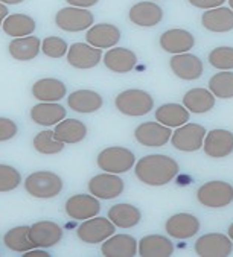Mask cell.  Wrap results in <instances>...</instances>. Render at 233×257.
<instances>
[{"mask_svg":"<svg viewBox=\"0 0 233 257\" xmlns=\"http://www.w3.org/2000/svg\"><path fill=\"white\" fill-rule=\"evenodd\" d=\"M17 134V123L11 119L0 117V142H7L16 137Z\"/></svg>","mask_w":233,"mask_h":257,"instance_id":"ab89813d","label":"cell"},{"mask_svg":"<svg viewBox=\"0 0 233 257\" xmlns=\"http://www.w3.org/2000/svg\"><path fill=\"white\" fill-rule=\"evenodd\" d=\"M209 90L219 99H231L233 97V72L231 70H219L209 79Z\"/></svg>","mask_w":233,"mask_h":257,"instance_id":"e575fe53","label":"cell"},{"mask_svg":"<svg viewBox=\"0 0 233 257\" xmlns=\"http://www.w3.org/2000/svg\"><path fill=\"white\" fill-rule=\"evenodd\" d=\"M160 47L168 54L178 55V54H186L195 46V38L189 31L184 29H169L160 35Z\"/></svg>","mask_w":233,"mask_h":257,"instance_id":"e0dca14e","label":"cell"},{"mask_svg":"<svg viewBox=\"0 0 233 257\" xmlns=\"http://www.w3.org/2000/svg\"><path fill=\"white\" fill-rule=\"evenodd\" d=\"M156 120L169 128H178L189 122V110L180 104H163L156 110Z\"/></svg>","mask_w":233,"mask_h":257,"instance_id":"4dcf8cb0","label":"cell"},{"mask_svg":"<svg viewBox=\"0 0 233 257\" xmlns=\"http://www.w3.org/2000/svg\"><path fill=\"white\" fill-rule=\"evenodd\" d=\"M169 67L172 73L183 81H195L203 75L204 70L203 61L189 52L174 55L169 61Z\"/></svg>","mask_w":233,"mask_h":257,"instance_id":"2e32d148","label":"cell"},{"mask_svg":"<svg viewBox=\"0 0 233 257\" xmlns=\"http://www.w3.org/2000/svg\"><path fill=\"white\" fill-rule=\"evenodd\" d=\"M201 25L209 32H230L233 29V10L224 7L207 10L201 16Z\"/></svg>","mask_w":233,"mask_h":257,"instance_id":"484cf974","label":"cell"},{"mask_svg":"<svg viewBox=\"0 0 233 257\" xmlns=\"http://www.w3.org/2000/svg\"><path fill=\"white\" fill-rule=\"evenodd\" d=\"M4 243L8 249L16 252H26L34 246V243L29 239V227H14L4 236Z\"/></svg>","mask_w":233,"mask_h":257,"instance_id":"836d02e7","label":"cell"},{"mask_svg":"<svg viewBox=\"0 0 233 257\" xmlns=\"http://www.w3.org/2000/svg\"><path fill=\"white\" fill-rule=\"evenodd\" d=\"M66 2L70 5V7H75V8H90V7H95L99 0H66Z\"/></svg>","mask_w":233,"mask_h":257,"instance_id":"b9f144b4","label":"cell"},{"mask_svg":"<svg viewBox=\"0 0 233 257\" xmlns=\"http://www.w3.org/2000/svg\"><path fill=\"white\" fill-rule=\"evenodd\" d=\"M64 210L69 218L78 219V221H85L93 216H98L101 212V202L99 198L90 195H73L70 196L66 204H64Z\"/></svg>","mask_w":233,"mask_h":257,"instance_id":"30bf717a","label":"cell"},{"mask_svg":"<svg viewBox=\"0 0 233 257\" xmlns=\"http://www.w3.org/2000/svg\"><path fill=\"white\" fill-rule=\"evenodd\" d=\"M207 131L198 123H184L178 126L171 137V143L175 149L183 152H195L203 148Z\"/></svg>","mask_w":233,"mask_h":257,"instance_id":"52a82bcc","label":"cell"},{"mask_svg":"<svg viewBox=\"0 0 233 257\" xmlns=\"http://www.w3.org/2000/svg\"><path fill=\"white\" fill-rule=\"evenodd\" d=\"M137 63V55L127 47H111L104 55V64L113 73H130Z\"/></svg>","mask_w":233,"mask_h":257,"instance_id":"603a6c76","label":"cell"},{"mask_svg":"<svg viewBox=\"0 0 233 257\" xmlns=\"http://www.w3.org/2000/svg\"><path fill=\"white\" fill-rule=\"evenodd\" d=\"M194 249L201 257H227L233 251V240L228 234L209 233L197 239Z\"/></svg>","mask_w":233,"mask_h":257,"instance_id":"9c48e42d","label":"cell"},{"mask_svg":"<svg viewBox=\"0 0 233 257\" xmlns=\"http://www.w3.org/2000/svg\"><path fill=\"white\" fill-rule=\"evenodd\" d=\"M203 149L210 159H224L233 152V133L228 130H212L206 134Z\"/></svg>","mask_w":233,"mask_h":257,"instance_id":"9a60e30c","label":"cell"},{"mask_svg":"<svg viewBox=\"0 0 233 257\" xmlns=\"http://www.w3.org/2000/svg\"><path fill=\"white\" fill-rule=\"evenodd\" d=\"M188 2L198 8V10H213V8H218V7H222V4L225 0H188Z\"/></svg>","mask_w":233,"mask_h":257,"instance_id":"60d3db41","label":"cell"},{"mask_svg":"<svg viewBox=\"0 0 233 257\" xmlns=\"http://www.w3.org/2000/svg\"><path fill=\"white\" fill-rule=\"evenodd\" d=\"M108 219L119 228H133L142 219V213L133 204H114L108 210Z\"/></svg>","mask_w":233,"mask_h":257,"instance_id":"f546056e","label":"cell"},{"mask_svg":"<svg viewBox=\"0 0 233 257\" xmlns=\"http://www.w3.org/2000/svg\"><path fill=\"white\" fill-rule=\"evenodd\" d=\"M67 105L76 113H95L102 108L104 99L98 91L93 90H76L69 94Z\"/></svg>","mask_w":233,"mask_h":257,"instance_id":"7402d4cb","label":"cell"},{"mask_svg":"<svg viewBox=\"0 0 233 257\" xmlns=\"http://www.w3.org/2000/svg\"><path fill=\"white\" fill-rule=\"evenodd\" d=\"M174 252L172 240L162 234L144 236L139 240V251L141 257H169Z\"/></svg>","mask_w":233,"mask_h":257,"instance_id":"cb8c5ba5","label":"cell"},{"mask_svg":"<svg viewBox=\"0 0 233 257\" xmlns=\"http://www.w3.org/2000/svg\"><path fill=\"white\" fill-rule=\"evenodd\" d=\"M121 29L110 23H99L93 25L90 29H87L85 40L88 44L95 46L98 49H111L121 41Z\"/></svg>","mask_w":233,"mask_h":257,"instance_id":"ffe728a7","label":"cell"},{"mask_svg":"<svg viewBox=\"0 0 233 257\" xmlns=\"http://www.w3.org/2000/svg\"><path fill=\"white\" fill-rule=\"evenodd\" d=\"M64 183L60 175L51 171H38L26 177L25 180V190L40 199L55 198L63 192Z\"/></svg>","mask_w":233,"mask_h":257,"instance_id":"3957f363","label":"cell"},{"mask_svg":"<svg viewBox=\"0 0 233 257\" xmlns=\"http://www.w3.org/2000/svg\"><path fill=\"white\" fill-rule=\"evenodd\" d=\"M197 199L207 209H224L233 202V186L225 181H209L197 190Z\"/></svg>","mask_w":233,"mask_h":257,"instance_id":"5b68a950","label":"cell"},{"mask_svg":"<svg viewBox=\"0 0 233 257\" xmlns=\"http://www.w3.org/2000/svg\"><path fill=\"white\" fill-rule=\"evenodd\" d=\"M10 55L16 61H31L38 57L41 50V41L38 37H20L14 38L10 46Z\"/></svg>","mask_w":233,"mask_h":257,"instance_id":"f1b7e54d","label":"cell"},{"mask_svg":"<svg viewBox=\"0 0 233 257\" xmlns=\"http://www.w3.org/2000/svg\"><path fill=\"white\" fill-rule=\"evenodd\" d=\"M172 131L160 122H144L134 130V139L145 148H162L171 142Z\"/></svg>","mask_w":233,"mask_h":257,"instance_id":"8fae6325","label":"cell"},{"mask_svg":"<svg viewBox=\"0 0 233 257\" xmlns=\"http://www.w3.org/2000/svg\"><path fill=\"white\" fill-rule=\"evenodd\" d=\"M180 172L178 163L163 154H150L142 159H139L134 168V174L137 180L147 186H166L171 183Z\"/></svg>","mask_w":233,"mask_h":257,"instance_id":"6da1fadb","label":"cell"},{"mask_svg":"<svg viewBox=\"0 0 233 257\" xmlns=\"http://www.w3.org/2000/svg\"><path fill=\"white\" fill-rule=\"evenodd\" d=\"M209 64L218 70H231L233 69V47L221 46L210 50L207 57Z\"/></svg>","mask_w":233,"mask_h":257,"instance_id":"8d00e7d4","label":"cell"},{"mask_svg":"<svg viewBox=\"0 0 233 257\" xmlns=\"http://www.w3.org/2000/svg\"><path fill=\"white\" fill-rule=\"evenodd\" d=\"M4 31L10 37H28L35 31V20L26 14H11L5 19L2 25Z\"/></svg>","mask_w":233,"mask_h":257,"instance_id":"d6a6232c","label":"cell"},{"mask_svg":"<svg viewBox=\"0 0 233 257\" xmlns=\"http://www.w3.org/2000/svg\"><path fill=\"white\" fill-rule=\"evenodd\" d=\"M67 63L75 69H93L102 60V49L88 43H73L67 50Z\"/></svg>","mask_w":233,"mask_h":257,"instance_id":"7c38bea8","label":"cell"},{"mask_svg":"<svg viewBox=\"0 0 233 257\" xmlns=\"http://www.w3.org/2000/svg\"><path fill=\"white\" fill-rule=\"evenodd\" d=\"M29 239L35 248H51L63 239V228L52 221H40L29 227Z\"/></svg>","mask_w":233,"mask_h":257,"instance_id":"5bb4252c","label":"cell"},{"mask_svg":"<svg viewBox=\"0 0 233 257\" xmlns=\"http://www.w3.org/2000/svg\"><path fill=\"white\" fill-rule=\"evenodd\" d=\"M32 143H34L35 151H38L40 154H44V156H54V154H60L64 149V143L60 142L55 137V133L51 130H44L38 133L34 137Z\"/></svg>","mask_w":233,"mask_h":257,"instance_id":"d590c367","label":"cell"},{"mask_svg":"<svg viewBox=\"0 0 233 257\" xmlns=\"http://www.w3.org/2000/svg\"><path fill=\"white\" fill-rule=\"evenodd\" d=\"M67 94V87L57 78H43L32 85V96L41 102H58Z\"/></svg>","mask_w":233,"mask_h":257,"instance_id":"d4e9b609","label":"cell"},{"mask_svg":"<svg viewBox=\"0 0 233 257\" xmlns=\"http://www.w3.org/2000/svg\"><path fill=\"white\" fill-rule=\"evenodd\" d=\"M228 5H230V10H233V0H227Z\"/></svg>","mask_w":233,"mask_h":257,"instance_id":"7dc6e473","label":"cell"},{"mask_svg":"<svg viewBox=\"0 0 233 257\" xmlns=\"http://www.w3.org/2000/svg\"><path fill=\"white\" fill-rule=\"evenodd\" d=\"M227 233H228V237H230V239L233 240V222H231V224L228 225V231H227Z\"/></svg>","mask_w":233,"mask_h":257,"instance_id":"bcb514c9","label":"cell"},{"mask_svg":"<svg viewBox=\"0 0 233 257\" xmlns=\"http://www.w3.org/2000/svg\"><path fill=\"white\" fill-rule=\"evenodd\" d=\"M7 17H8V8L4 4H0V26L4 25V22H5Z\"/></svg>","mask_w":233,"mask_h":257,"instance_id":"ee69618b","label":"cell"},{"mask_svg":"<svg viewBox=\"0 0 233 257\" xmlns=\"http://www.w3.org/2000/svg\"><path fill=\"white\" fill-rule=\"evenodd\" d=\"M25 254V257H48L49 254L46 252V251H43V249H35V248H32V249H29V251H26V252H23Z\"/></svg>","mask_w":233,"mask_h":257,"instance_id":"7bdbcfd3","label":"cell"},{"mask_svg":"<svg viewBox=\"0 0 233 257\" xmlns=\"http://www.w3.org/2000/svg\"><path fill=\"white\" fill-rule=\"evenodd\" d=\"M25 2V0H0V4H7V5H19Z\"/></svg>","mask_w":233,"mask_h":257,"instance_id":"f6af8a7d","label":"cell"},{"mask_svg":"<svg viewBox=\"0 0 233 257\" xmlns=\"http://www.w3.org/2000/svg\"><path fill=\"white\" fill-rule=\"evenodd\" d=\"M215 94L209 88H192L183 96V105L189 113L203 114L215 107Z\"/></svg>","mask_w":233,"mask_h":257,"instance_id":"83f0119b","label":"cell"},{"mask_svg":"<svg viewBox=\"0 0 233 257\" xmlns=\"http://www.w3.org/2000/svg\"><path fill=\"white\" fill-rule=\"evenodd\" d=\"M41 50L49 58H63L64 55H67L69 46L66 40L60 37H46L41 41Z\"/></svg>","mask_w":233,"mask_h":257,"instance_id":"74e56055","label":"cell"},{"mask_svg":"<svg viewBox=\"0 0 233 257\" xmlns=\"http://www.w3.org/2000/svg\"><path fill=\"white\" fill-rule=\"evenodd\" d=\"M96 163L101 171L110 174H125L136 165L134 152L122 146H110L98 154Z\"/></svg>","mask_w":233,"mask_h":257,"instance_id":"277c9868","label":"cell"},{"mask_svg":"<svg viewBox=\"0 0 233 257\" xmlns=\"http://www.w3.org/2000/svg\"><path fill=\"white\" fill-rule=\"evenodd\" d=\"M114 105L119 113L130 117H141L148 114L154 108L153 96L141 88H128L121 91L116 99Z\"/></svg>","mask_w":233,"mask_h":257,"instance_id":"7a4b0ae2","label":"cell"},{"mask_svg":"<svg viewBox=\"0 0 233 257\" xmlns=\"http://www.w3.org/2000/svg\"><path fill=\"white\" fill-rule=\"evenodd\" d=\"M125 189L124 180L118 174L104 172L88 181V190L99 199H113L122 195Z\"/></svg>","mask_w":233,"mask_h":257,"instance_id":"4fadbf2b","label":"cell"},{"mask_svg":"<svg viewBox=\"0 0 233 257\" xmlns=\"http://www.w3.org/2000/svg\"><path fill=\"white\" fill-rule=\"evenodd\" d=\"M55 137L64 145L79 143L87 137V126L78 119H64L55 125Z\"/></svg>","mask_w":233,"mask_h":257,"instance_id":"1f68e13d","label":"cell"},{"mask_svg":"<svg viewBox=\"0 0 233 257\" xmlns=\"http://www.w3.org/2000/svg\"><path fill=\"white\" fill-rule=\"evenodd\" d=\"M93 22H95V17L85 8L67 7L60 10L55 16V25L66 32L87 31L93 26Z\"/></svg>","mask_w":233,"mask_h":257,"instance_id":"ba28073f","label":"cell"},{"mask_svg":"<svg viewBox=\"0 0 233 257\" xmlns=\"http://www.w3.org/2000/svg\"><path fill=\"white\" fill-rule=\"evenodd\" d=\"M116 231V225L108 218L93 216L82 221L76 228V236L85 243H102Z\"/></svg>","mask_w":233,"mask_h":257,"instance_id":"8992f818","label":"cell"},{"mask_svg":"<svg viewBox=\"0 0 233 257\" xmlns=\"http://www.w3.org/2000/svg\"><path fill=\"white\" fill-rule=\"evenodd\" d=\"M165 230L174 239H189L200 231V219L191 213H177L166 221Z\"/></svg>","mask_w":233,"mask_h":257,"instance_id":"ac0fdd59","label":"cell"},{"mask_svg":"<svg viewBox=\"0 0 233 257\" xmlns=\"http://www.w3.org/2000/svg\"><path fill=\"white\" fill-rule=\"evenodd\" d=\"M22 183L20 172L8 165H0V192H11Z\"/></svg>","mask_w":233,"mask_h":257,"instance_id":"f35d334b","label":"cell"},{"mask_svg":"<svg viewBox=\"0 0 233 257\" xmlns=\"http://www.w3.org/2000/svg\"><path fill=\"white\" fill-rule=\"evenodd\" d=\"M137 251L139 242L131 234H113L101 246V252L105 257H134Z\"/></svg>","mask_w":233,"mask_h":257,"instance_id":"44dd1931","label":"cell"},{"mask_svg":"<svg viewBox=\"0 0 233 257\" xmlns=\"http://www.w3.org/2000/svg\"><path fill=\"white\" fill-rule=\"evenodd\" d=\"M130 22L141 28L157 26L163 20V10L154 2H139L131 7L128 13Z\"/></svg>","mask_w":233,"mask_h":257,"instance_id":"d6986e66","label":"cell"},{"mask_svg":"<svg viewBox=\"0 0 233 257\" xmlns=\"http://www.w3.org/2000/svg\"><path fill=\"white\" fill-rule=\"evenodd\" d=\"M31 119L41 126H52L66 119V108L57 102H41L32 107Z\"/></svg>","mask_w":233,"mask_h":257,"instance_id":"4316f807","label":"cell"}]
</instances>
